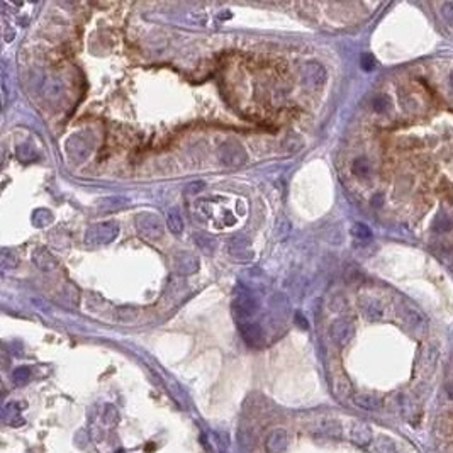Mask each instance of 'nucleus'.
I'll use <instances>...</instances> for the list:
<instances>
[{"label": "nucleus", "instance_id": "f257e3e1", "mask_svg": "<svg viewBox=\"0 0 453 453\" xmlns=\"http://www.w3.org/2000/svg\"><path fill=\"white\" fill-rule=\"evenodd\" d=\"M117 233H119L117 224H114L112 221L97 222L95 226L88 228L85 241L87 245H109L111 241L116 240Z\"/></svg>", "mask_w": 453, "mask_h": 453}, {"label": "nucleus", "instance_id": "f03ea898", "mask_svg": "<svg viewBox=\"0 0 453 453\" xmlns=\"http://www.w3.org/2000/svg\"><path fill=\"white\" fill-rule=\"evenodd\" d=\"M219 160L226 167H241L246 161V151L238 141H226L219 148Z\"/></svg>", "mask_w": 453, "mask_h": 453}, {"label": "nucleus", "instance_id": "7ed1b4c3", "mask_svg": "<svg viewBox=\"0 0 453 453\" xmlns=\"http://www.w3.org/2000/svg\"><path fill=\"white\" fill-rule=\"evenodd\" d=\"M231 311L233 316L238 322H248V319L255 314L256 311V302L250 294H240L233 299V304H231Z\"/></svg>", "mask_w": 453, "mask_h": 453}, {"label": "nucleus", "instance_id": "20e7f679", "mask_svg": "<svg viewBox=\"0 0 453 453\" xmlns=\"http://www.w3.org/2000/svg\"><path fill=\"white\" fill-rule=\"evenodd\" d=\"M136 226L139 235L148 238V240H156L163 235V224L161 219L156 214H143L136 219Z\"/></svg>", "mask_w": 453, "mask_h": 453}, {"label": "nucleus", "instance_id": "39448f33", "mask_svg": "<svg viewBox=\"0 0 453 453\" xmlns=\"http://www.w3.org/2000/svg\"><path fill=\"white\" fill-rule=\"evenodd\" d=\"M330 335L336 345H348L355 336V326L350 319H338L331 325Z\"/></svg>", "mask_w": 453, "mask_h": 453}, {"label": "nucleus", "instance_id": "423d86ee", "mask_svg": "<svg viewBox=\"0 0 453 453\" xmlns=\"http://www.w3.org/2000/svg\"><path fill=\"white\" fill-rule=\"evenodd\" d=\"M302 80L307 87L317 88L326 82V70L319 63L309 61L302 67Z\"/></svg>", "mask_w": 453, "mask_h": 453}, {"label": "nucleus", "instance_id": "0eeeda50", "mask_svg": "<svg viewBox=\"0 0 453 453\" xmlns=\"http://www.w3.org/2000/svg\"><path fill=\"white\" fill-rule=\"evenodd\" d=\"M267 450L270 453H283L287 450V445H288V435L285 430H282V428H277V430H273L270 435H268L267 438Z\"/></svg>", "mask_w": 453, "mask_h": 453}, {"label": "nucleus", "instance_id": "6e6552de", "mask_svg": "<svg viewBox=\"0 0 453 453\" xmlns=\"http://www.w3.org/2000/svg\"><path fill=\"white\" fill-rule=\"evenodd\" d=\"M240 333H241L243 340L246 341V345L260 346L263 343V331L260 326L255 325V322H243L240 326Z\"/></svg>", "mask_w": 453, "mask_h": 453}, {"label": "nucleus", "instance_id": "1a4fd4ad", "mask_svg": "<svg viewBox=\"0 0 453 453\" xmlns=\"http://www.w3.org/2000/svg\"><path fill=\"white\" fill-rule=\"evenodd\" d=\"M350 438L358 446H367L372 441V430L365 423H353L350 428Z\"/></svg>", "mask_w": 453, "mask_h": 453}, {"label": "nucleus", "instance_id": "9d476101", "mask_svg": "<svg viewBox=\"0 0 453 453\" xmlns=\"http://www.w3.org/2000/svg\"><path fill=\"white\" fill-rule=\"evenodd\" d=\"M353 402H355L360 409H365V411H379L380 407L384 406L382 399H379V397H375V396H370V394H357L353 397Z\"/></svg>", "mask_w": 453, "mask_h": 453}, {"label": "nucleus", "instance_id": "9b49d317", "mask_svg": "<svg viewBox=\"0 0 453 453\" xmlns=\"http://www.w3.org/2000/svg\"><path fill=\"white\" fill-rule=\"evenodd\" d=\"M402 312V317H404V321L407 322V325L409 326H412V328H421L423 325H425V317L421 316V312L419 311H416L414 307H411V306H407V304H404L402 306V309H401Z\"/></svg>", "mask_w": 453, "mask_h": 453}, {"label": "nucleus", "instance_id": "f8f14e48", "mask_svg": "<svg viewBox=\"0 0 453 453\" xmlns=\"http://www.w3.org/2000/svg\"><path fill=\"white\" fill-rule=\"evenodd\" d=\"M167 226L170 228L172 233H175V235H182L183 231V221H182V216L180 212L177 211V209H170L167 214Z\"/></svg>", "mask_w": 453, "mask_h": 453}, {"label": "nucleus", "instance_id": "ddd939ff", "mask_svg": "<svg viewBox=\"0 0 453 453\" xmlns=\"http://www.w3.org/2000/svg\"><path fill=\"white\" fill-rule=\"evenodd\" d=\"M43 92L48 99H58L63 93V83L59 80H48L44 83Z\"/></svg>", "mask_w": 453, "mask_h": 453}, {"label": "nucleus", "instance_id": "4468645a", "mask_svg": "<svg viewBox=\"0 0 453 453\" xmlns=\"http://www.w3.org/2000/svg\"><path fill=\"white\" fill-rule=\"evenodd\" d=\"M375 451L377 453H396V445L389 436H380L375 441Z\"/></svg>", "mask_w": 453, "mask_h": 453}, {"label": "nucleus", "instance_id": "2eb2a0df", "mask_svg": "<svg viewBox=\"0 0 453 453\" xmlns=\"http://www.w3.org/2000/svg\"><path fill=\"white\" fill-rule=\"evenodd\" d=\"M363 312H365V316L368 317V319H379V317H382V314H384V311H382V307L379 302H367L365 307H363Z\"/></svg>", "mask_w": 453, "mask_h": 453}, {"label": "nucleus", "instance_id": "dca6fc26", "mask_svg": "<svg viewBox=\"0 0 453 453\" xmlns=\"http://www.w3.org/2000/svg\"><path fill=\"white\" fill-rule=\"evenodd\" d=\"M351 170L357 177H367L368 173H370V163H368L365 158H358V160L353 161Z\"/></svg>", "mask_w": 453, "mask_h": 453}, {"label": "nucleus", "instance_id": "f3484780", "mask_svg": "<svg viewBox=\"0 0 453 453\" xmlns=\"http://www.w3.org/2000/svg\"><path fill=\"white\" fill-rule=\"evenodd\" d=\"M351 235L355 236L357 240H368V238H372V231H370V228L365 226V224L357 222V224H353V228H351Z\"/></svg>", "mask_w": 453, "mask_h": 453}, {"label": "nucleus", "instance_id": "a211bd4d", "mask_svg": "<svg viewBox=\"0 0 453 453\" xmlns=\"http://www.w3.org/2000/svg\"><path fill=\"white\" fill-rule=\"evenodd\" d=\"M321 433L330 438H340L341 436V428L336 423H325L321 425Z\"/></svg>", "mask_w": 453, "mask_h": 453}, {"label": "nucleus", "instance_id": "6ab92c4d", "mask_svg": "<svg viewBox=\"0 0 453 453\" xmlns=\"http://www.w3.org/2000/svg\"><path fill=\"white\" fill-rule=\"evenodd\" d=\"M372 106L377 112H385V111H389V109H391V99L387 95H377L375 99H373Z\"/></svg>", "mask_w": 453, "mask_h": 453}, {"label": "nucleus", "instance_id": "aec40b11", "mask_svg": "<svg viewBox=\"0 0 453 453\" xmlns=\"http://www.w3.org/2000/svg\"><path fill=\"white\" fill-rule=\"evenodd\" d=\"M29 375H31L29 368L27 367H21V368H17V370H14L12 379H14V382H16V384L21 385V384H24V382H27Z\"/></svg>", "mask_w": 453, "mask_h": 453}, {"label": "nucleus", "instance_id": "412c9836", "mask_svg": "<svg viewBox=\"0 0 453 453\" xmlns=\"http://www.w3.org/2000/svg\"><path fill=\"white\" fill-rule=\"evenodd\" d=\"M104 423H106L107 426H114L117 423V411L114 409L112 406L106 407V412H104Z\"/></svg>", "mask_w": 453, "mask_h": 453}, {"label": "nucleus", "instance_id": "4be33fe9", "mask_svg": "<svg viewBox=\"0 0 453 453\" xmlns=\"http://www.w3.org/2000/svg\"><path fill=\"white\" fill-rule=\"evenodd\" d=\"M360 64H362V68L365 70V72H370V70L375 68V59H373L372 54L365 53V54H362V58H360Z\"/></svg>", "mask_w": 453, "mask_h": 453}, {"label": "nucleus", "instance_id": "5701e85b", "mask_svg": "<svg viewBox=\"0 0 453 453\" xmlns=\"http://www.w3.org/2000/svg\"><path fill=\"white\" fill-rule=\"evenodd\" d=\"M443 14H445V19L450 24H453V4H446L445 7H443Z\"/></svg>", "mask_w": 453, "mask_h": 453}, {"label": "nucleus", "instance_id": "b1692460", "mask_svg": "<svg viewBox=\"0 0 453 453\" xmlns=\"http://www.w3.org/2000/svg\"><path fill=\"white\" fill-rule=\"evenodd\" d=\"M196 188H204V183H201V182H197V183H192V185H188V192H192V193H196L197 190Z\"/></svg>", "mask_w": 453, "mask_h": 453}, {"label": "nucleus", "instance_id": "393cba45", "mask_svg": "<svg viewBox=\"0 0 453 453\" xmlns=\"http://www.w3.org/2000/svg\"><path fill=\"white\" fill-rule=\"evenodd\" d=\"M296 321H297V322H301L302 328H307V321L304 319V316H302L301 312H299V314H296Z\"/></svg>", "mask_w": 453, "mask_h": 453}, {"label": "nucleus", "instance_id": "a878e982", "mask_svg": "<svg viewBox=\"0 0 453 453\" xmlns=\"http://www.w3.org/2000/svg\"><path fill=\"white\" fill-rule=\"evenodd\" d=\"M446 391H448V396H450L451 399H453V384H448L446 385Z\"/></svg>", "mask_w": 453, "mask_h": 453}, {"label": "nucleus", "instance_id": "bb28decb", "mask_svg": "<svg viewBox=\"0 0 453 453\" xmlns=\"http://www.w3.org/2000/svg\"><path fill=\"white\" fill-rule=\"evenodd\" d=\"M450 82H451V87H453V72H451V75H450Z\"/></svg>", "mask_w": 453, "mask_h": 453}]
</instances>
